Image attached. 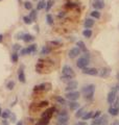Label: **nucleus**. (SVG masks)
<instances>
[{"label":"nucleus","mask_w":119,"mask_h":125,"mask_svg":"<svg viewBox=\"0 0 119 125\" xmlns=\"http://www.w3.org/2000/svg\"><path fill=\"white\" fill-rule=\"evenodd\" d=\"M95 93V84L90 83V84H86L82 88V94L84 95V98L86 100H92L93 99Z\"/></svg>","instance_id":"f257e3e1"},{"label":"nucleus","mask_w":119,"mask_h":125,"mask_svg":"<svg viewBox=\"0 0 119 125\" xmlns=\"http://www.w3.org/2000/svg\"><path fill=\"white\" fill-rule=\"evenodd\" d=\"M62 73H63V75L62 77H61V79H62L63 81H70L72 80V78H73L75 76V73L73 71V69H72L70 66H68V65H65L64 67H63V70H62Z\"/></svg>","instance_id":"f03ea898"},{"label":"nucleus","mask_w":119,"mask_h":125,"mask_svg":"<svg viewBox=\"0 0 119 125\" xmlns=\"http://www.w3.org/2000/svg\"><path fill=\"white\" fill-rule=\"evenodd\" d=\"M89 64H90V54H89V52H86V53L82 54V56H80L77 60V62H76L77 68L82 69V70L87 68V66Z\"/></svg>","instance_id":"7ed1b4c3"},{"label":"nucleus","mask_w":119,"mask_h":125,"mask_svg":"<svg viewBox=\"0 0 119 125\" xmlns=\"http://www.w3.org/2000/svg\"><path fill=\"white\" fill-rule=\"evenodd\" d=\"M65 97H66V99L70 100V101H76L80 97V93L77 92V91L68 92V93L65 94Z\"/></svg>","instance_id":"20e7f679"},{"label":"nucleus","mask_w":119,"mask_h":125,"mask_svg":"<svg viewBox=\"0 0 119 125\" xmlns=\"http://www.w3.org/2000/svg\"><path fill=\"white\" fill-rule=\"evenodd\" d=\"M69 121V116L67 111H62L61 113H59V116H57V123H68Z\"/></svg>","instance_id":"39448f33"},{"label":"nucleus","mask_w":119,"mask_h":125,"mask_svg":"<svg viewBox=\"0 0 119 125\" xmlns=\"http://www.w3.org/2000/svg\"><path fill=\"white\" fill-rule=\"evenodd\" d=\"M48 105V101H42V102L38 103V104H32L29 106V111L32 112H37L38 109H41L43 107H46Z\"/></svg>","instance_id":"423d86ee"},{"label":"nucleus","mask_w":119,"mask_h":125,"mask_svg":"<svg viewBox=\"0 0 119 125\" xmlns=\"http://www.w3.org/2000/svg\"><path fill=\"white\" fill-rule=\"evenodd\" d=\"M55 111H56V108H55L54 106L49 107V108H47L46 111H44L43 113H42L41 118H48V119H51L53 113H55Z\"/></svg>","instance_id":"0eeeda50"},{"label":"nucleus","mask_w":119,"mask_h":125,"mask_svg":"<svg viewBox=\"0 0 119 125\" xmlns=\"http://www.w3.org/2000/svg\"><path fill=\"white\" fill-rule=\"evenodd\" d=\"M77 87H78V83L76 80L72 79V80H70L68 83L67 87L65 88V90H66L67 92H72V91H75V90L77 89Z\"/></svg>","instance_id":"6e6552de"},{"label":"nucleus","mask_w":119,"mask_h":125,"mask_svg":"<svg viewBox=\"0 0 119 125\" xmlns=\"http://www.w3.org/2000/svg\"><path fill=\"white\" fill-rule=\"evenodd\" d=\"M51 89V84L50 83H41V84H38L33 88V91L37 92V91H49Z\"/></svg>","instance_id":"1a4fd4ad"},{"label":"nucleus","mask_w":119,"mask_h":125,"mask_svg":"<svg viewBox=\"0 0 119 125\" xmlns=\"http://www.w3.org/2000/svg\"><path fill=\"white\" fill-rule=\"evenodd\" d=\"M83 73L87 74V75H92V76H96L99 74V71L96 68H85L83 69Z\"/></svg>","instance_id":"9d476101"},{"label":"nucleus","mask_w":119,"mask_h":125,"mask_svg":"<svg viewBox=\"0 0 119 125\" xmlns=\"http://www.w3.org/2000/svg\"><path fill=\"white\" fill-rule=\"evenodd\" d=\"M80 52H82V50H80L78 47H73V48L69 51V57H70V58H74L76 56H78L80 54Z\"/></svg>","instance_id":"9b49d317"},{"label":"nucleus","mask_w":119,"mask_h":125,"mask_svg":"<svg viewBox=\"0 0 119 125\" xmlns=\"http://www.w3.org/2000/svg\"><path fill=\"white\" fill-rule=\"evenodd\" d=\"M94 24H95V21L92 18H89V19H87V20L85 21V23H84V26H85L86 29H91L92 27L94 26Z\"/></svg>","instance_id":"f8f14e48"},{"label":"nucleus","mask_w":119,"mask_h":125,"mask_svg":"<svg viewBox=\"0 0 119 125\" xmlns=\"http://www.w3.org/2000/svg\"><path fill=\"white\" fill-rule=\"evenodd\" d=\"M93 7H94V9L96 10L103 9V7H105V1H102V0H99V1H95V2L93 3Z\"/></svg>","instance_id":"ddd939ff"},{"label":"nucleus","mask_w":119,"mask_h":125,"mask_svg":"<svg viewBox=\"0 0 119 125\" xmlns=\"http://www.w3.org/2000/svg\"><path fill=\"white\" fill-rule=\"evenodd\" d=\"M108 113L111 115V116H114V117H116L119 115V107H114V106H111L109 107L108 109Z\"/></svg>","instance_id":"4468645a"},{"label":"nucleus","mask_w":119,"mask_h":125,"mask_svg":"<svg viewBox=\"0 0 119 125\" xmlns=\"http://www.w3.org/2000/svg\"><path fill=\"white\" fill-rule=\"evenodd\" d=\"M18 78H19V80H20L22 83H24L26 81L25 74H24V71H23L22 68H20V70H19V72H18Z\"/></svg>","instance_id":"2eb2a0df"},{"label":"nucleus","mask_w":119,"mask_h":125,"mask_svg":"<svg viewBox=\"0 0 119 125\" xmlns=\"http://www.w3.org/2000/svg\"><path fill=\"white\" fill-rule=\"evenodd\" d=\"M69 108H70L71 111H76V109L79 108V103L77 101H70V102H69Z\"/></svg>","instance_id":"dca6fc26"},{"label":"nucleus","mask_w":119,"mask_h":125,"mask_svg":"<svg viewBox=\"0 0 119 125\" xmlns=\"http://www.w3.org/2000/svg\"><path fill=\"white\" fill-rule=\"evenodd\" d=\"M76 45H77V47H78V48H79L80 50H82V51H83L84 53L88 52V49H87V47H86L85 43H84L83 41H77V43H76Z\"/></svg>","instance_id":"f3484780"},{"label":"nucleus","mask_w":119,"mask_h":125,"mask_svg":"<svg viewBox=\"0 0 119 125\" xmlns=\"http://www.w3.org/2000/svg\"><path fill=\"white\" fill-rule=\"evenodd\" d=\"M110 69L109 68H102L100 71H99V75H100L101 77H107V76H109V74H110Z\"/></svg>","instance_id":"a211bd4d"},{"label":"nucleus","mask_w":119,"mask_h":125,"mask_svg":"<svg viewBox=\"0 0 119 125\" xmlns=\"http://www.w3.org/2000/svg\"><path fill=\"white\" fill-rule=\"evenodd\" d=\"M34 40V38L32 34H30V33H25L24 34V37H23V41H24L25 43H29V42H32Z\"/></svg>","instance_id":"6ab92c4d"},{"label":"nucleus","mask_w":119,"mask_h":125,"mask_svg":"<svg viewBox=\"0 0 119 125\" xmlns=\"http://www.w3.org/2000/svg\"><path fill=\"white\" fill-rule=\"evenodd\" d=\"M85 109H86L85 107H80V108H78V109H77V112L75 113V117H76V118H82V117L86 114Z\"/></svg>","instance_id":"aec40b11"},{"label":"nucleus","mask_w":119,"mask_h":125,"mask_svg":"<svg viewBox=\"0 0 119 125\" xmlns=\"http://www.w3.org/2000/svg\"><path fill=\"white\" fill-rule=\"evenodd\" d=\"M93 116H94V112H86V114L82 117V119L84 121H86V120H89L91 118H93Z\"/></svg>","instance_id":"412c9836"},{"label":"nucleus","mask_w":119,"mask_h":125,"mask_svg":"<svg viewBox=\"0 0 119 125\" xmlns=\"http://www.w3.org/2000/svg\"><path fill=\"white\" fill-rule=\"evenodd\" d=\"M49 122H50V119H48V118H41L39 121H38L37 125H48Z\"/></svg>","instance_id":"4be33fe9"},{"label":"nucleus","mask_w":119,"mask_h":125,"mask_svg":"<svg viewBox=\"0 0 119 125\" xmlns=\"http://www.w3.org/2000/svg\"><path fill=\"white\" fill-rule=\"evenodd\" d=\"M11 112L10 111V109H4V111H2V115H1V117L4 120H6L7 118H10L11 117Z\"/></svg>","instance_id":"5701e85b"},{"label":"nucleus","mask_w":119,"mask_h":125,"mask_svg":"<svg viewBox=\"0 0 119 125\" xmlns=\"http://www.w3.org/2000/svg\"><path fill=\"white\" fill-rule=\"evenodd\" d=\"M54 100L56 101V102H59L60 104H62V105L66 104V99L63 98L62 96H55V97H54Z\"/></svg>","instance_id":"b1692460"},{"label":"nucleus","mask_w":119,"mask_h":125,"mask_svg":"<svg viewBox=\"0 0 119 125\" xmlns=\"http://www.w3.org/2000/svg\"><path fill=\"white\" fill-rule=\"evenodd\" d=\"M50 52H51V48H50V47H48V46H44L43 48H42V50H41V54H43V55H45V54H48Z\"/></svg>","instance_id":"393cba45"},{"label":"nucleus","mask_w":119,"mask_h":125,"mask_svg":"<svg viewBox=\"0 0 119 125\" xmlns=\"http://www.w3.org/2000/svg\"><path fill=\"white\" fill-rule=\"evenodd\" d=\"M53 3H54V0H48V1L46 2V6H45L46 11H49V10H50V9H51L52 5H53Z\"/></svg>","instance_id":"a878e982"},{"label":"nucleus","mask_w":119,"mask_h":125,"mask_svg":"<svg viewBox=\"0 0 119 125\" xmlns=\"http://www.w3.org/2000/svg\"><path fill=\"white\" fill-rule=\"evenodd\" d=\"M45 6H46V2L44 1V0H40V1L38 2V4H37V10H40L42 9H45Z\"/></svg>","instance_id":"bb28decb"},{"label":"nucleus","mask_w":119,"mask_h":125,"mask_svg":"<svg viewBox=\"0 0 119 125\" xmlns=\"http://www.w3.org/2000/svg\"><path fill=\"white\" fill-rule=\"evenodd\" d=\"M29 18L32 20V22L37 21V10H32V11L29 14Z\"/></svg>","instance_id":"cd10ccee"},{"label":"nucleus","mask_w":119,"mask_h":125,"mask_svg":"<svg viewBox=\"0 0 119 125\" xmlns=\"http://www.w3.org/2000/svg\"><path fill=\"white\" fill-rule=\"evenodd\" d=\"M53 17H52V15H50V14H47L46 15V22L48 23L49 25H52L53 24Z\"/></svg>","instance_id":"c85d7f7f"},{"label":"nucleus","mask_w":119,"mask_h":125,"mask_svg":"<svg viewBox=\"0 0 119 125\" xmlns=\"http://www.w3.org/2000/svg\"><path fill=\"white\" fill-rule=\"evenodd\" d=\"M100 119H101V123H100V125H108V123H109V117H108V116H107V115L101 116V117H100Z\"/></svg>","instance_id":"c756f323"},{"label":"nucleus","mask_w":119,"mask_h":125,"mask_svg":"<svg viewBox=\"0 0 119 125\" xmlns=\"http://www.w3.org/2000/svg\"><path fill=\"white\" fill-rule=\"evenodd\" d=\"M83 36L85 37V38H87V39L91 38V36H92V30L91 29H85V30L83 31Z\"/></svg>","instance_id":"7c9ffc66"},{"label":"nucleus","mask_w":119,"mask_h":125,"mask_svg":"<svg viewBox=\"0 0 119 125\" xmlns=\"http://www.w3.org/2000/svg\"><path fill=\"white\" fill-rule=\"evenodd\" d=\"M91 17L92 18H95V19H99L100 18V13H99L98 10H93V11H91Z\"/></svg>","instance_id":"2f4dec72"},{"label":"nucleus","mask_w":119,"mask_h":125,"mask_svg":"<svg viewBox=\"0 0 119 125\" xmlns=\"http://www.w3.org/2000/svg\"><path fill=\"white\" fill-rule=\"evenodd\" d=\"M27 49H28V52L29 54L30 53H33V52H36V50H37V45L36 44H32L29 47H27Z\"/></svg>","instance_id":"473e14b6"},{"label":"nucleus","mask_w":119,"mask_h":125,"mask_svg":"<svg viewBox=\"0 0 119 125\" xmlns=\"http://www.w3.org/2000/svg\"><path fill=\"white\" fill-rule=\"evenodd\" d=\"M18 60H19V54L17 52H13V54H11V62H17Z\"/></svg>","instance_id":"72a5a7b5"},{"label":"nucleus","mask_w":119,"mask_h":125,"mask_svg":"<svg viewBox=\"0 0 119 125\" xmlns=\"http://www.w3.org/2000/svg\"><path fill=\"white\" fill-rule=\"evenodd\" d=\"M24 7L26 10H32V2L30 1H25L24 2Z\"/></svg>","instance_id":"f704fd0d"},{"label":"nucleus","mask_w":119,"mask_h":125,"mask_svg":"<svg viewBox=\"0 0 119 125\" xmlns=\"http://www.w3.org/2000/svg\"><path fill=\"white\" fill-rule=\"evenodd\" d=\"M78 4H76V3H73V2H67L66 4H65V6L67 7V9H74V7H76Z\"/></svg>","instance_id":"c9c22d12"},{"label":"nucleus","mask_w":119,"mask_h":125,"mask_svg":"<svg viewBox=\"0 0 119 125\" xmlns=\"http://www.w3.org/2000/svg\"><path fill=\"white\" fill-rule=\"evenodd\" d=\"M23 21H24L25 24H32V20L29 18V16H24L23 17Z\"/></svg>","instance_id":"e433bc0d"},{"label":"nucleus","mask_w":119,"mask_h":125,"mask_svg":"<svg viewBox=\"0 0 119 125\" xmlns=\"http://www.w3.org/2000/svg\"><path fill=\"white\" fill-rule=\"evenodd\" d=\"M14 87H15V81H13V80L9 81V83H7V84H6V88L9 89V90H13Z\"/></svg>","instance_id":"4c0bfd02"},{"label":"nucleus","mask_w":119,"mask_h":125,"mask_svg":"<svg viewBox=\"0 0 119 125\" xmlns=\"http://www.w3.org/2000/svg\"><path fill=\"white\" fill-rule=\"evenodd\" d=\"M25 33H23L22 31H19V32L16 34V39L17 40H23V37H24Z\"/></svg>","instance_id":"58836bf2"},{"label":"nucleus","mask_w":119,"mask_h":125,"mask_svg":"<svg viewBox=\"0 0 119 125\" xmlns=\"http://www.w3.org/2000/svg\"><path fill=\"white\" fill-rule=\"evenodd\" d=\"M101 116V112L100 111H96V112H94V116H93V119L95 120V119H97V118H99V117Z\"/></svg>","instance_id":"ea45409f"},{"label":"nucleus","mask_w":119,"mask_h":125,"mask_svg":"<svg viewBox=\"0 0 119 125\" xmlns=\"http://www.w3.org/2000/svg\"><path fill=\"white\" fill-rule=\"evenodd\" d=\"M20 54H21V55H26V54H28V50H27V48H21V50H20Z\"/></svg>","instance_id":"a19ab883"},{"label":"nucleus","mask_w":119,"mask_h":125,"mask_svg":"<svg viewBox=\"0 0 119 125\" xmlns=\"http://www.w3.org/2000/svg\"><path fill=\"white\" fill-rule=\"evenodd\" d=\"M10 118H11V122H16V120H17V116H16V115H15V114H14V113H11V117H10Z\"/></svg>","instance_id":"79ce46f5"},{"label":"nucleus","mask_w":119,"mask_h":125,"mask_svg":"<svg viewBox=\"0 0 119 125\" xmlns=\"http://www.w3.org/2000/svg\"><path fill=\"white\" fill-rule=\"evenodd\" d=\"M13 49H14V52H16L17 50H21V46L19 45V44H15L13 46Z\"/></svg>","instance_id":"37998d69"},{"label":"nucleus","mask_w":119,"mask_h":125,"mask_svg":"<svg viewBox=\"0 0 119 125\" xmlns=\"http://www.w3.org/2000/svg\"><path fill=\"white\" fill-rule=\"evenodd\" d=\"M112 106H114V107H119V98H117L116 100H115V102H114V104L112 105Z\"/></svg>","instance_id":"c03bdc74"},{"label":"nucleus","mask_w":119,"mask_h":125,"mask_svg":"<svg viewBox=\"0 0 119 125\" xmlns=\"http://www.w3.org/2000/svg\"><path fill=\"white\" fill-rule=\"evenodd\" d=\"M50 44H52V45H61V42L60 41H51V42H49Z\"/></svg>","instance_id":"a18cd8bd"},{"label":"nucleus","mask_w":119,"mask_h":125,"mask_svg":"<svg viewBox=\"0 0 119 125\" xmlns=\"http://www.w3.org/2000/svg\"><path fill=\"white\" fill-rule=\"evenodd\" d=\"M74 125H88V124H87V122H85V121H79V122L75 123Z\"/></svg>","instance_id":"49530a36"},{"label":"nucleus","mask_w":119,"mask_h":125,"mask_svg":"<svg viewBox=\"0 0 119 125\" xmlns=\"http://www.w3.org/2000/svg\"><path fill=\"white\" fill-rule=\"evenodd\" d=\"M2 125H10V123L7 122L6 120H4V119H3V121H2Z\"/></svg>","instance_id":"de8ad7c7"},{"label":"nucleus","mask_w":119,"mask_h":125,"mask_svg":"<svg viewBox=\"0 0 119 125\" xmlns=\"http://www.w3.org/2000/svg\"><path fill=\"white\" fill-rule=\"evenodd\" d=\"M17 125H25V124H24V122H23V121H18Z\"/></svg>","instance_id":"09e8293b"},{"label":"nucleus","mask_w":119,"mask_h":125,"mask_svg":"<svg viewBox=\"0 0 119 125\" xmlns=\"http://www.w3.org/2000/svg\"><path fill=\"white\" fill-rule=\"evenodd\" d=\"M112 125H119V120H116V121H114L113 124Z\"/></svg>","instance_id":"8fccbe9b"},{"label":"nucleus","mask_w":119,"mask_h":125,"mask_svg":"<svg viewBox=\"0 0 119 125\" xmlns=\"http://www.w3.org/2000/svg\"><path fill=\"white\" fill-rule=\"evenodd\" d=\"M2 41H3V34L0 33V43H1Z\"/></svg>","instance_id":"3c124183"},{"label":"nucleus","mask_w":119,"mask_h":125,"mask_svg":"<svg viewBox=\"0 0 119 125\" xmlns=\"http://www.w3.org/2000/svg\"><path fill=\"white\" fill-rule=\"evenodd\" d=\"M56 125H68V123H57L56 122Z\"/></svg>","instance_id":"603ef678"},{"label":"nucleus","mask_w":119,"mask_h":125,"mask_svg":"<svg viewBox=\"0 0 119 125\" xmlns=\"http://www.w3.org/2000/svg\"><path fill=\"white\" fill-rule=\"evenodd\" d=\"M1 115H2V109L0 108V117H1Z\"/></svg>","instance_id":"864d4df0"},{"label":"nucleus","mask_w":119,"mask_h":125,"mask_svg":"<svg viewBox=\"0 0 119 125\" xmlns=\"http://www.w3.org/2000/svg\"><path fill=\"white\" fill-rule=\"evenodd\" d=\"M117 79H118V80H119V73H118V74H117Z\"/></svg>","instance_id":"5fc2aeb1"},{"label":"nucleus","mask_w":119,"mask_h":125,"mask_svg":"<svg viewBox=\"0 0 119 125\" xmlns=\"http://www.w3.org/2000/svg\"><path fill=\"white\" fill-rule=\"evenodd\" d=\"M95 1H99V0H95Z\"/></svg>","instance_id":"6e6d98bb"}]
</instances>
